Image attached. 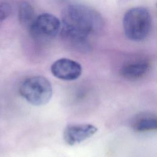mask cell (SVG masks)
Listing matches in <instances>:
<instances>
[{"mask_svg": "<svg viewBox=\"0 0 157 157\" xmlns=\"http://www.w3.org/2000/svg\"><path fill=\"white\" fill-rule=\"evenodd\" d=\"M61 25V34L64 39L82 49H87L88 38L102 29L103 19L90 7L72 4L63 9Z\"/></svg>", "mask_w": 157, "mask_h": 157, "instance_id": "cell-1", "label": "cell"}, {"mask_svg": "<svg viewBox=\"0 0 157 157\" xmlns=\"http://www.w3.org/2000/svg\"><path fill=\"white\" fill-rule=\"evenodd\" d=\"M152 20L148 10L142 7H133L126 12L123 26L127 38L133 41H142L150 34Z\"/></svg>", "mask_w": 157, "mask_h": 157, "instance_id": "cell-2", "label": "cell"}, {"mask_svg": "<svg viewBox=\"0 0 157 157\" xmlns=\"http://www.w3.org/2000/svg\"><path fill=\"white\" fill-rule=\"evenodd\" d=\"M19 93L29 104L40 106L51 99L53 88L50 82L45 77L34 75L25 78L18 88Z\"/></svg>", "mask_w": 157, "mask_h": 157, "instance_id": "cell-3", "label": "cell"}, {"mask_svg": "<svg viewBox=\"0 0 157 157\" xmlns=\"http://www.w3.org/2000/svg\"><path fill=\"white\" fill-rule=\"evenodd\" d=\"M61 21L53 14L44 13L36 17L28 28L32 37L45 42L55 37L61 30Z\"/></svg>", "mask_w": 157, "mask_h": 157, "instance_id": "cell-4", "label": "cell"}, {"mask_svg": "<svg viewBox=\"0 0 157 157\" xmlns=\"http://www.w3.org/2000/svg\"><path fill=\"white\" fill-rule=\"evenodd\" d=\"M50 71L56 78L66 81H71L80 77L82 68L78 62L66 58L56 60L51 66Z\"/></svg>", "mask_w": 157, "mask_h": 157, "instance_id": "cell-5", "label": "cell"}, {"mask_svg": "<svg viewBox=\"0 0 157 157\" xmlns=\"http://www.w3.org/2000/svg\"><path fill=\"white\" fill-rule=\"evenodd\" d=\"M97 131L98 128L91 124H69L64 129L63 140L68 145L73 146L90 138Z\"/></svg>", "mask_w": 157, "mask_h": 157, "instance_id": "cell-6", "label": "cell"}, {"mask_svg": "<svg viewBox=\"0 0 157 157\" xmlns=\"http://www.w3.org/2000/svg\"><path fill=\"white\" fill-rule=\"evenodd\" d=\"M131 126L134 131L139 132L155 131L157 128V118L151 112H142L132 118Z\"/></svg>", "mask_w": 157, "mask_h": 157, "instance_id": "cell-7", "label": "cell"}, {"mask_svg": "<svg viewBox=\"0 0 157 157\" xmlns=\"http://www.w3.org/2000/svg\"><path fill=\"white\" fill-rule=\"evenodd\" d=\"M147 61L139 59L128 62L120 69V74L128 80H136L145 75L149 69Z\"/></svg>", "mask_w": 157, "mask_h": 157, "instance_id": "cell-8", "label": "cell"}, {"mask_svg": "<svg viewBox=\"0 0 157 157\" xmlns=\"http://www.w3.org/2000/svg\"><path fill=\"white\" fill-rule=\"evenodd\" d=\"M35 18V12L33 6L27 2H21L18 7V20L20 24L29 28Z\"/></svg>", "mask_w": 157, "mask_h": 157, "instance_id": "cell-9", "label": "cell"}, {"mask_svg": "<svg viewBox=\"0 0 157 157\" xmlns=\"http://www.w3.org/2000/svg\"><path fill=\"white\" fill-rule=\"evenodd\" d=\"M11 13V6L6 2L0 4V23L5 20Z\"/></svg>", "mask_w": 157, "mask_h": 157, "instance_id": "cell-10", "label": "cell"}]
</instances>
